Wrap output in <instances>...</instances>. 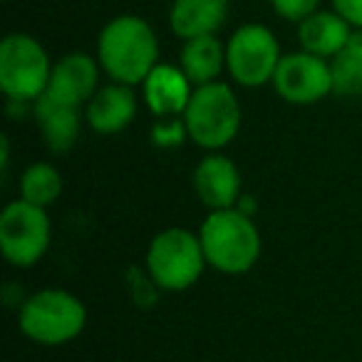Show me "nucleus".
<instances>
[{"mask_svg": "<svg viewBox=\"0 0 362 362\" xmlns=\"http://www.w3.org/2000/svg\"><path fill=\"white\" fill-rule=\"evenodd\" d=\"M144 268L156 291L184 293L197 286L209 263L197 231L169 226L151 236L146 246Z\"/></svg>", "mask_w": 362, "mask_h": 362, "instance_id": "4", "label": "nucleus"}, {"mask_svg": "<svg viewBox=\"0 0 362 362\" xmlns=\"http://www.w3.org/2000/svg\"><path fill=\"white\" fill-rule=\"evenodd\" d=\"M149 141L151 146H156L161 151L181 149L189 141L184 117H161V119H154V124L149 129Z\"/></svg>", "mask_w": 362, "mask_h": 362, "instance_id": "20", "label": "nucleus"}, {"mask_svg": "<svg viewBox=\"0 0 362 362\" xmlns=\"http://www.w3.org/2000/svg\"><path fill=\"white\" fill-rule=\"evenodd\" d=\"M192 187L199 202L209 211L233 209L243 194L241 171H238L236 161L223 154V151H206L199 159L192 174Z\"/></svg>", "mask_w": 362, "mask_h": 362, "instance_id": "11", "label": "nucleus"}, {"mask_svg": "<svg viewBox=\"0 0 362 362\" xmlns=\"http://www.w3.org/2000/svg\"><path fill=\"white\" fill-rule=\"evenodd\" d=\"M271 85L283 102L296 107L317 105L325 97L335 95L330 60L305 52L300 47L293 52H283Z\"/></svg>", "mask_w": 362, "mask_h": 362, "instance_id": "9", "label": "nucleus"}, {"mask_svg": "<svg viewBox=\"0 0 362 362\" xmlns=\"http://www.w3.org/2000/svg\"><path fill=\"white\" fill-rule=\"evenodd\" d=\"M18 197L35 206L50 209L62 197V174L50 161H33L21 174Z\"/></svg>", "mask_w": 362, "mask_h": 362, "instance_id": "18", "label": "nucleus"}, {"mask_svg": "<svg viewBox=\"0 0 362 362\" xmlns=\"http://www.w3.org/2000/svg\"><path fill=\"white\" fill-rule=\"evenodd\" d=\"M236 209L241 214H246V216H256L258 211V202L251 197V194H241V199L236 202Z\"/></svg>", "mask_w": 362, "mask_h": 362, "instance_id": "23", "label": "nucleus"}, {"mask_svg": "<svg viewBox=\"0 0 362 362\" xmlns=\"http://www.w3.org/2000/svg\"><path fill=\"white\" fill-rule=\"evenodd\" d=\"M0 151H3V171H8V164H11V139H8L6 134L0 136Z\"/></svg>", "mask_w": 362, "mask_h": 362, "instance_id": "24", "label": "nucleus"}, {"mask_svg": "<svg viewBox=\"0 0 362 362\" xmlns=\"http://www.w3.org/2000/svg\"><path fill=\"white\" fill-rule=\"evenodd\" d=\"M18 325L35 345L60 347L85 332L87 305L65 288H40L21 303Z\"/></svg>", "mask_w": 362, "mask_h": 362, "instance_id": "3", "label": "nucleus"}, {"mask_svg": "<svg viewBox=\"0 0 362 362\" xmlns=\"http://www.w3.org/2000/svg\"><path fill=\"white\" fill-rule=\"evenodd\" d=\"M296 28L300 50L313 52L317 57H325V60H332L347 45L352 33H355L347 25L345 18L337 16L332 8H327V11L320 8L313 16H308L305 21L298 23Z\"/></svg>", "mask_w": 362, "mask_h": 362, "instance_id": "16", "label": "nucleus"}, {"mask_svg": "<svg viewBox=\"0 0 362 362\" xmlns=\"http://www.w3.org/2000/svg\"><path fill=\"white\" fill-rule=\"evenodd\" d=\"M179 67L187 72L194 87L221 80V72H226V42L218 40V35L184 40L179 52Z\"/></svg>", "mask_w": 362, "mask_h": 362, "instance_id": "17", "label": "nucleus"}, {"mask_svg": "<svg viewBox=\"0 0 362 362\" xmlns=\"http://www.w3.org/2000/svg\"><path fill=\"white\" fill-rule=\"evenodd\" d=\"M181 117L189 141L204 151H223L238 136L243 122L236 90L223 80L199 85Z\"/></svg>", "mask_w": 362, "mask_h": 362, "instance_id": "5", "label": "nucleus"}, {"mask_svg": "<svg viewBox=\"0 0 362 362\" xmlns=\"http://www.w3.org/2000/svg\"><path fill=\"white\" fill-rule=\"evenodd\" d=\"M100 75H105L97 55L90 52H67L52 65V75L45 95L67 107L85 110L87 102L100 90Z\"/></svg>", "mask_w": 362, "mask_h": 362, "instance_id": "10", "label": "nucleus"}, {"mask_svg": "<svg viewBox=\"0 0 362 362\" xmlns=\"http://www.w3.org/2000/svg\"><path fill=\"white\" fill-rule=\"evenodd\" d=\"M281 57L276 33L263 23H243L226 40V72L243 90L271 85Z\"/></svg>", "mask_w": 362, "mask_h": 362, "instance_id": "7", "label": "nucleus"}, {"mask_svg": "<svg viewBox=\"0 0 362 362\" xmlns=\"http://www.w3.org/2000/svg\"><path fill=\"white\" fill-rule=\"evenodd\" d=\"M52 65L45 45L28 33H8L0 40V92L8 102L33 105L47 92Z\"/></svg>", "mask_w": 362, "mask_h": 362, "instance_id": "6", "label": "nucleus"}, {"mask_svg": "<svg viewBox=\"0 0 362 362\" xmlns=\"http://www.w3.org/2000/svg\"><path fill=\"white\" fill-rule=\"evenodd\" d=\"M95 55L110 82L129 87H139L161 62L156 30L134 13H122L102 25Z\"/></svg>", "mask_w": 362, "mask_h": 362, "instance_id": "1", "label": "nucleus"}, {"mask_svg": "<svg viewBox=\"0 0 362 362\" xmlns=\"http://www.w3.org/2000/svg\"><path fill=\"white\" fill-rule=\"evenodd\" d=\"M52 243V221L47 209L25 199H13L0 211V253L11 266L33 268L45 258Z\"/></svg>", "mask_w": 362, "mask_h": 362, "instance_id": "8", "label": "nucleus"}, {"mask_svg": "<svg viewBox=\"0 0 362 362\" xmlns=\"http://www.w3.org/2000/svg\"><path fill=\"white\" fill-rule=\"evenodd\" d=\"M33 115L40 127L42 141L52 154H67L77 144L82 122H85V112H80V107L60 105L42 95L40 100L33 102Z\"/></svg>", "mask_w": 362, "mask_h": 362, "instance_id": "15", "label": "nucleus"}, {"mask_svg": "<svg viewBox=\"0 0 362 362\" xmlns=\"http://www.w3.org/2000/svg\"><path fill=\"white\" fill-rule=\"evenodd\" d=\"M337 97H362V30H355L347 45L330 60Z\"/></svg>", "mask_w": 362, "mask_h": 362, "instance_id": "19", "label": "nucleus"}, {"mask_svg": "<svg viewBox=\"0 0 362 362\" xmlns=\"http://www.w3.org/2000/svg\"><path fill=\"white\" fill-rule=\"evenodd\" d=\"M136 110H139V100H136L134 87L107 82L95 92V97L87 102L82 112H85V124L95 134L115 136L129 129Z\"/></svg>", "mask_w": 362, "mask_h": 362, "instance_id": "13", "label": "nucleus"}, {"mask_svg": "<svg viewBox=\"0 0 362 362\" xmlns=\"http://www.w3.org/2000/svg\"><path fill=\"white\" fill-rule=\"evenodd\" d=\"M228 13V0H171L166 21L171 35L184 42L204 35H218V30L226 25Z\"/></svg>", "mask_w": 362, "mask_h": 362, "instance_id": "14", "label": "nucleus"}, {"mask_svg": "<svg viewBox=\"0 0 362 362\" xmlns=\"http://www.w3.org/2000/svg\"><path fill=\"white\" fill-rule=\"evenodd\" d=\"M197 233L209 268L221 276H243L261 261V231L253 216L241 214L236 206L209 211Z\"/></svg>", "mask_w": 362, "mask_h": 362, "instance_id": "2", "label": "nucleus"}, {"mask_svg": "<svg viewBox=\"0 0 362 362\" xmlns=\"http://www.w3.org/2000/svg\"><path fill=\"white\" fill-rule=\"evenodd\" d=\"M141 102L154 119L161 117H181L194 95V82L181 70L179 62H159L139 85Z\"/></svg>", "mask_w": 362, "mask_h": 362, "instance_id": "12", "label": "nucleus"}, {"mask_svg": "<svg viewBox=\"0 0 362 362\" xmlns=\"http://www.w3.org/2000/svg\"><path fill=\"white\" fill-rule=\"evenodd\" d=\"M268 3H271V11L276 13L281 21L298 25V23L305 21L308 16L320 11L322 0H268Z\"/></svg>", "mask_w": 362, "mask_h": 362, "instance_id": "21", "label": "nucleus"}, {"mask_svg": "<svg viewBox=\"0 0 362 362\" xmlns=\"http://www.w3.org/2000/svg\"><path fill=\"white\" fill-rule=\"evenodd\" d=\"M330 8L345 18L352 30H362V0H330Z\"/></svg>", "mask_w": 362, "mask_h": 362, "instance_id": "22", "label": "nucleus"}]
</instances>
